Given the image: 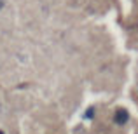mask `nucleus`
<instances>
[{
  "label": "nucleus",
  "mask_w": 138,
  "mask_h": 134,
  "mask_svg": "<svg viewBox=\"0 0 138 134\" xmlns=\"http://www.w3.org/2000/svg\"><path fill=\"white\" fill-rule=\"evenodd\" d=\"M86 117H88V118H93V108H88V112H86Z\"/></svg>",
  "instance_id": "nucleus-2"
},
{
  "label": "nucleus",
  "mask_w": 138,
  "mask_h": 134,
  "mask_svg": "<svg viewBox=\"0 0 138 134\" xmlns=\"http://www.w3.org/2000/svg\"><path fill=\"white\" fill-rule=\"evenodd\" d=\"M0 134H4V132H2V131H0Z\"/></svg>",
  "instance_id": "nucleus-3"
},
{
  "label": "nucleus",
  "mask_w": 138,
  "mask_h": 134,
  "mask_svg": "<svg viewBox=\"0 0 138 134\" xmlns=\"http://www.w3.org/2000/svg\"><path fill=\"white\" fill-rule=\"evenodd\" d=\"M126 120H128V112H117L115 122H117V124H124Z\"/></svg>",
  "instance_id": "nucleus-1"
}]
</instances>
